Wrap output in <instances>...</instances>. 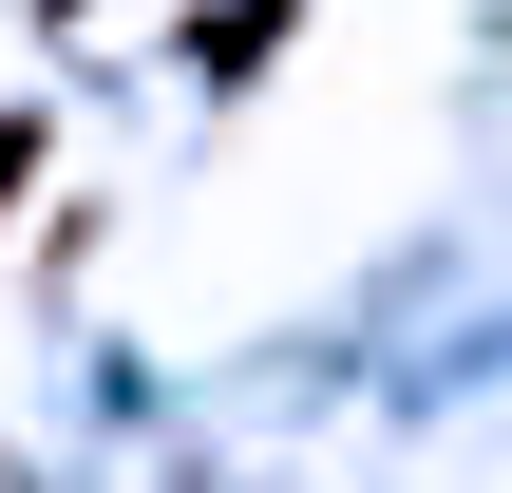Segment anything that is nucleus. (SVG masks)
I'll return each mask as SVG.
<instances>
[{
    "label": "nucleus",
    "instance_id": "1",
    "mask_svg": "<svg viewBox=\"0 0 512 493\" xmlns=\"http://www.w3.org/2000/svg\"><path fill=\"white\" fill-rule=\"evenodd\" d=\"M285 19H304V0H209V19H190V76H266Z\"/></svg>",
    "mask_w": 512,
    "mask_h": 493
},
{
    "label": "nucleus",
    "instance_id": "3",
    "mask_svg": "<svg viewBox=\"0 0 512 493\" xmlns=\"http://www.w3.org/2000/svg\"><path fill=\"white\" fill-rule=\"evenodd\" d=\"M57 19H95V0H57Z\"/></svg>",
    "mask_w": 512,
    "mask_h": 493
},
{
    "label": "nucleus",
    "instance_id": "2",
    "mask_svg": "<svg viewBox=\"0 0 512 493\" xmlns=\"http://www.w3.org/2000/svg\"><path fill=\"white\" fill-rule=\"evenodd\" d=\"M38 152H57V133H38V114H0V209L38 190Z\"/></svg>",
    "mask_w": 512,
    "mask_h": 493
}]
</instances>
